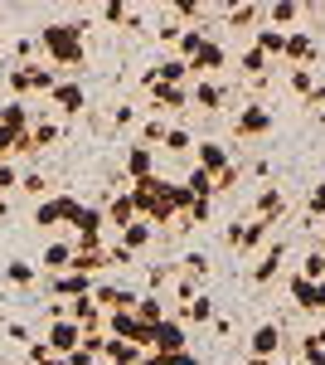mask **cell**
Instances as JSON below:
<instances>
[{"mask_svg": "<svg viewBox=\"0 0 325 365\" xmlns=\"http://www.w3.org/2000/svg\"><path fill=\"white\" fill-rule=\"evenodd\" d=\"M127 195H132L136 215H141L151 229H175V225H180V215H185V190L170 185L165 175H146V180H136Z\"/></svg>", "mask_w": 325, "mask_h": 365, "instance_id": "obj_1", "label": "cell"}, {"mask_svg": "<svg viewBox=\"0 0 325 365\" xmlns=\"http://www.w3.org/2000/svg\"><path fill=\"white\" fill-rule=\"evenodd\" d=\"M39 49L49 58V68H82L87 63V44H82V25L73 20H54L39 29Z\"/></svg>", "mask_w": 325, "mask_h": 365, "instance_id": "obj_2", "label": "cell"}, {"mask_svg": "<svg viewBox=\"0 0 325 365\" xmlns=\"http://www.w3.org/2000/svg\"><path fill=\"white\" fill-rule=\"evenodd\" d=\"M5 83H10V93H15V103H25L29 93H54L58 73L54 68H39V63H15V68L5 73Z\"/></svg>", "mask_w": 325, "mask_h": 365, "instance_id": "obj_3", "label": "cell"}, {"mask_svg": "<svg viewBox=\"0 0 325 365\" xmlns=\"http://www.w3.org/2000/svg\"><path fill=\"white\" fill-rule=\"evenodd\" d=\"M272 127H277V113L267 103H247L233 113V141H262L272 137Z\"/></svg>", "mask_w": 325, "mask_h": 365, "instance_id": "obj_4", "label": "cell"}, {"mask_svg": "<svg viewBox=\"0 0 325 365\" xmlns=\"http://www.w3.org/2000/svg\"><path fill=\"white\" fill-rule=\"evenodd\" d=\"M107 336L127 341V346H136V351H151V327H146L136 312H107Z\"/></svg>", "mask_w": 325, "mask_h": 365, "instance_id": "obj_5", "label": "cell"}, {"mask_svg": "<svg viewBox=\"0 0 325 365\" xmlns=\"http://www.w3.org/2000/svg\"><path fill=\"white\" fill-rule=\"evenodd\" d=\"M151 351H161V356H180V351H190V327L180 322V317H165L151 327Z\"/></svg>", "mask_w": 325, "mask_h": 365, "instance_id": "obj_6", "label": "cell"}, {"mask_svg": "<svg viewBox=\"0 0 325 365\" xmlns=\"http://www.w3.org/2000/svg\"><path fill=\"white\" fill-rule=\"evenodd\" d=\"M267 239H272L267 220H247V225H233L228 234H223V244H228L233 253H262V249H267Z\"/></svg>", "mask_w": 325, "mask_h": 365, "instance_id": "obj_7", "label": "cell"}, {"mask_svg": "<svg viewBox=\"0 0 325 365\" xmlns=\"http://www.w3.org/2000/svg\"><path fill=\"white\" fill-rule=\"evenodd\" d=\"M73 210H78V200L73 195H44L39 205H34V225L39 229H58L73 220Z\"/></svg>", "mask_w": 325, "mask_h": 365, "instance_id": "obj_8", "label": "cell"}, {"mask_svg": "<svg viewBox=\"0 0 325 365\" xmlns=\"http://www.w3.org/2000/svg\"><path fill=\"white\" fill-rule=\"evenodd\" d=\"M44 346H49L54 356H73V351L82 346V327H78V322H68V317H54L49 331H44Z\"/></svg>", "mask_w": 325, "mask_h": 365, "instance_id": "obj_9", "label": "cell"}, {"mask_svg": "<svg viewBox=\"0 0 325 365\" xmlns=\"http://www.w3.org/2000/svg\"><path fill=\"white\" fill-rule=\"evenodd\" d=\"M92 302L102 312H136L141 297H136V287H122V282H97L92 287Z\"/></svg>", "mask_w": 325, "mask_h": 365, "instance_id": "obj_10", "label": "cell"}, {"mask_svg": "<svg viewBox=\"0 0 325 365\" xmlns=\"http://www.w3.org/2000/svg\"><path fill=\"white\" fill-rule=\"evenodd\" d=\"M49 103H54L63 117H78L82 108H87V88H82L78 78H58V88L49 93Z\"/></svg>", "mask_w": 325, "mask_h": 365, "instance_id": "obj_11", "label": "cell"}, {"mask_svg": "<svg viewBox=\"0 0 325 365\" xmlns=\"http://www.w3.org/2000/svg\"><path fill=\"white\" fill-rule=\"evenodd\" d=\"M141 88L151 93V108H156V113H180V108H190V88L151 83V78H141Z\"/></svg>", "mask_w": 325, "mask_h": 365, "instance_id": "obj_12", "label": "cell"}, {"mask_svg": "<svg viewBox=\"0 0 325 365\" xmlns=\"http://www.w3.org/2000/svg\"><path fill=\"white\" fill-rule=\"evenodd\" d=\"M190 73H194V68L185 63V58L170 54V58H161L156 68H146L141 78H151V83H170V88H190Z\"/></svg>", "mask_w": 325, "mask_h": 365, "instance_id": "obj_13", "label": "cell"}, {"mask_svg": "<svg viewBox=\"0 0 325 365\" xmlns=\"http://www.w3.org/2000/svg\"><path fill=\"white\" fill-rule=\"evenodd\" d=\"M282 58L292 63V68H316V39L306 34V29H287V49Z\"/></svg>", "mask_w": 325, "mask_h": 365, "instance_id": "obj_14", "label": "cell"}, {"mask_svg": "<svg viewBox=\"0 0 325 365\" xmlns=\"http://www.w3.org/2000/svg\"><path fill=\"white\" fill-rule=\"evenodd\" d=\"M122 170H127V180H146V175H156V146H141V141H132L127 146V156H122Z\"/></svg>", "mask_w": 325, "mask_h": 365, "instance_id": "obj_15", "label": "cell"}, {"mask_svg": "<svg viewBox=\"0 0 325 365\" xmlns=\"http://www.w3.org/2000/svg\"><path fill=\"white\" fill-rule=\"evenodd\" d=\"M190 103L204 108V113H218V108L228 103V83H218V78H194L190 83Z\"/></svg>", "mask_w": 325, "mask_h": 365, "instance_id": "obj_16", "label": "cell"}, {"mask_svg": "<svg viewBox=\"0 0 325 365\" xmlns=\"http://www.w3.org/2000/svg\"><path fill=\"white\" fill-rule=\"evenodd\" d=\"M194 166L209 170V175H218V170L233 166V151H228L223 141H194Z\"/></svg>", "mask_w": 325, "mask_h": 365, "instance_id": "obj_17", "label": "cell"}, {"mask_svg": "<svg viewBox=\"0 0 325 365\" xmlns=\"http://www.w3.org/2000/svg\"><path fill=\"white\" fill-rule=\"evenodd\" d=\"M287 287H292V302H297L301 312H311V317H321V312H325V282H306L297 273Z\"/></svg>", "mask_w": 325, "mask_h": 365, "instance_id": "obj_18", "label": "cell"}, {"mask_svg": "<svg viewBox=\"0 0 325 365\" xmlns=\"http://www.w3.org/2000/svg\"><path fill=\"white\" fill-rule=\"evenodd\" d=\"M282 215H287V195H282V185H262V190H257V200H252V220L282 225Z\"/></svg>", "mask_w": 325, "mask_h": 365, "instance_id": "obj_19", "label": "cell"}, {"mask_svg": "<svg viewBox=\"0 0 325 365\" xmlns=\"http://www.w3.org/2000/svg\"><path fill=\"white\" fill-rule=\"evenodd\" d=\"M277 351H282V327H277V322H262V327L247 336V356H257V361H277Z\"/></svg>", "mask_w": 325, "mask_h": 365, "instance_id": "obj_20", "label": "cell"}, {"mask_svg": "<svg viewBox=\"0 0 325 365\" xmlns=\"http://www.w3.org/2000/svg\"><path fill=\"white\" fill-rule=\"evenodd\" d=\"M282 258H287V244H282V239H272L267 249L257 253V263H252V282H257V287L272 282L277 273H282Z\"/></svg>", "mask_w": 325, "mask_h": 365, "instance_id": "obj_21", "label": "cell"}, {"mask_svg": "<svg viewBox=\"0 0 325 365\" xmlns=\"http://www.w3.org/2000/svg\"><path fill=\"white\" fill-rule=\"evenodd\" d=\"M92 287H97V282L87 278V273H78V268L49 278V292H54V297H73V302H78V297H92Z\"/></svg>", "mask_w": 325, "mask_h": 365, "instance_id": "obj_22", "label": "cell"}, {"mask_svg": "<svg viewBox=\"0 0 325 365\" xmlns=\"http://www.w3.org/2000/svg\"><path fill=\"white\" fill-rule=\"evenodd\" d=\"M58 137H63V127H58V122H49V117H44V108H39V113H34V127H29V156H39V151L58 146Z\"/></svg>", "mask_w": 325, "mask_h": 365, "instance_id": "obj_23", "label": "cell"}, {"mask_svg": "<svg viewBox=\"0 0 325 365\" xmlns=\"http://www.w3.org/2000/svg\"><path fill=\"white\" fill-rule=\"evenodd\" d=\"M39 273H49V278H58V273H73V244H68V239L49 244V249L39 253Z\"/></svg>", "mask_w": 325, "mask_h": 365, "instance_id": "obj_24", "label": "cell"}, {"mask_svg": "<svg viewBox=\"0 0 325 365\" xmlns=\"http://www.w3.org/2000/svg\"><path fill=\"white\" fill-rule=\"evenodd\" d=\"M223 63H228V49H223V44H214V39H209V44H204V49H199V54L190 58L194 78H214Z\"/></svg>", "mask_w": 325, "mask_h": 365, "instance_id": "obj_25", "label": "cell"}, {"mask_svg": "<svg viewBox=\"0 0 325 365\" xmlns=\"http://www.w3.org/2000/svg\"><path fill=\"white\" fill-rule=\"evenodd\" d=\"M102 220H107V225L117 229V234H122V229H127V225H136V220H141V215H136L132 195H127V190H122V195H112L107 205H102Z\"/></svg>", "mask_w": 325, "mask_h": 365, "instance_id": "obj_26", "label": "cell"}, {"mask_svg": "<svg viewBox=\"0 0 325 365\" xmlns=\"http://www.w3.org/2000/svg\"><path fill=\"white\" fill-rule=\"evenodd\" d=\"M180 322H185V327H209V322H214V297H209V292H194V297H185Z\"/></svg>", "mask_w": 325, "mask_h": 365, "instance_id": "obj_27", "label": "cell"}, {"mask_svg": "<svg viewBox=\"0 0 325 365\" xmlns=\"http://www.w3.org/2000/svg\"><path fill=\"white\" fill-rule=\"evenodd\" d=\"M252 49L267 58H282V49H287V29H272V25H257L252 29Z\"/></svg>", "mask_w": 325, "mask_h": 365, "instance_id": "obj_28", "label": "cell"}, {"mask_svg": "<svg viewBox=\"0 0 325 365\" xmlns=\"http://www.w3.org/2000/svg\"><path fill=\"white\" fill-rule=\"evenodd\" d=\"M151 239H156V229L146 225V220H136V225H127L122 234H117V244L127 253H141V249H151Z\"/></svg>", "mask_w": 325, "mask_h": 365, "instance_id": "obj_29", "label": "cell"}, {"mask_svg": "<svg viewBox=\"0 0 325 365\" xmlns=\"http://www.w3.org/2000/svg\"><path fill=\"white\" fill-rule=\"evenodd\" d=\"M141 356L146 351H136V346H127V341H102V361L107 365H141Z\"/></svg>", "mask_w": 325, "mask_h": 365, "instance_id": "obj_30", "label": "cell"}, {"mask_svg": "<svg viewBox=\"0 0 325 365\" xmlns=\"http://www.w3.org/2000/svg\"><path fill=\"white\" fill-rule=\"evenodd\" d=\"M185 190V185H180ZM214 220V200H194L185 195V215H180V225H209Z\"/></svg>", "mask_w": 325, "mask_h": 365, "instance_id": "obj_31", "label": "cell"}, {"mask_svg": "<svg viewBox=\"0 0 325 365\" xmlns=\"http://www.w3.org/2000/svg\"><path fill=\"white\" fill-rule=\"evenodd\" d=\"M185 195H194V200H214V195H218V190H214V175L194 166L190 175H185Z\"/></svg>", "mask_w": 325, "mask_h": 365, "instance_id": "obj_32", "label": "cell"}, {"mask_svg": "<svg viewBox=\"0 0 325 365\" xmlns=\"http://www.w3.org/2000/svg\"><path fill=\"white\" fill-rule=\"evenodd\" d=\"M238 68H243V78H252V83H262V78H267V68H272V58H267V54H257V49H243V58H238Z\"/></svg>", "mask_w": 325, "mask_h": 365, "instance_id": "obj_33", "label": "cell"}, {"mask_svg": "<svg viewBox=\"0 0 325 365\" xmlns=\"http://www.w3.org/2000/svg\"><path fill=\"white\" fill-rule=\"evenodd\" d=\"M34 278H39V268L25 263V258H10V263H5V282H10V287H29Z\"/></svg>", "mask_w": 325, "mask_h": 365, "instance_id": "obj_34", "label": "cell"}, {"mask_svg": "<svg viewBox=\"0 0 325 365\" xmlns=\"http://www.w3.org/2000/svg\"><path fill=\"white\" fill-rule=\"evenodd\" d=\"M175 44H180V58H185V63H190V58L199 54V49H204V44H209V34H204V29H199V25H185V34H180V39H175Z\"/></svg>", "mask_w": 325, "mask_h": 365, "instance_id": "obj_35", "label": "cell"}, {"mask_svg": "<svg viewBox=\"0 0 325 365\" xmlns=\"http://www.w3.org/2000/svg\"><path fill=\"white\" fill-rule=\"evenodd\" d=\"M136 317L146 322V327H156V322H165L170 312H165V302H161V292H151V297H141L136 302Z\"/></svg>", "mask_w": 325, "mask_h": 365, "instance_id": "obj_36", "label": "cell"}, {"mask_svg": "<svg viewBox=\"0 0 325 365\" xmlns=\"http://www.w3.org/2000/svg\"><path fill=\"white\" fill-rule=\"evenodd\" d=\"M165 132H170V127H165V117H161V113H151L146 122H141V146H161Z\"/></svg>", "mask_w": 325, "mask_h": 365, "instance_id": "obj_37", "label": "cell"}, {"mask_svg": "<svg viewBox=\"0 0 325 365\" xmlns=\"http://www.w3.org/2000/svg\"><path fill=\"white\" fill-rule=\"evenodd\" d=\"M267 10L262 5H228V25H238V29H247V25H257Z\"/></svg>", "mask_w": 325, "mask_h": 365, "instance_id": "obj_38", "label": "cell"}, {"mask_svg": "<svg viewBox=\"0 0 325 365\" xmlns=\"http://www.w3.org/2000/svg\"><path fill=\"white\" fill-rule=\"evenodd\" d=\"M272 29H282V25H292V20H301V5H292V0H282V5H272L267 15H262Z\"/></svg>", "mask_w": 325, "mask_h": 365, "instance_id": "obj_39", "label": "cell"}, {"mask_svg": "<svg viewBox=\"0 0 325 365\" xmlns=\"http://www.w3.org/2000/svg\"><path fill=\"white\" fill-rule=\"evenodd\" d=\"M301 278L306 282H325V253L321 249H311L306 258H301Z\"/></svg>", "mask_w": 325, "mask_h": 365, "instance_id": "obj_40", "label": "cell"}, {"mask_svg": "<svg viewBox=\"0 0 325 365\" xmlns=\"http://www.w3.org/2000/svg\"><path fill=\"white\" fill-rule=\"evenodd\" d=\"M141 365H199V356H194V351H180V356H161V351H146V356H141Z\"/></svg>", "mask_w": 325, "mask_h": 365, "instance_id": "obj_41", "label": "cell"}, {"mask_svg": "<svg viewBox=\"0 0 325 365\" xmlns=\"http://www.w3.org/2000/svg\"><path fill=\"white\" fill-rule=\"evenodd\" d=\"M161 146H165V151H175V156H180V151H190V146H194V132H190V127H170Z\"/></svg>", "mask_w": 325, "mask_h": 365, "instance_id": "obj_42", "label": "cell"}, {"mask_svg": "<svg viewBox=\"0 0 325 365\" xmlns=\"http://www.w3.org/2000/svg\"><path fill=\"white\" fill-rule=\"evenodd\" d=\"M287 83H292V93L311 98V93H316V73H311V68H292V73H287Z\"/></svg>", "mask_w": 325, "mask_h": 365, "instance_id": "obj_43", "label": "cell"}, {"mask_svg": "<svg viewBox=\"0 0 325 365\" xmlns=\"http://www.w3.org/2000/svg\"><path fill=\"white\" fill-rule=\"evenodd\" d=\"M20 190H25V195H34V205H39V200H44V190H49V180H44L39 170H25V175H20Z\"/></svg>", "mask_w": 325, "mask_h": 365, "instance_id": "obj_44", "label": "cell"}, {"mask_svg": "<svg viewBox=\"0 0 325 365\" xmlns=\"http://www.w3.org/2000/svg\"><path fill=\"white\" fill-rule=\"evenodd\" d=\"M10 190H20V166L15 161H0V195H10Z\"/></svg>", "mask_w": 325, "mask_h": 365, "instance_id": "obj_45", "label": "cell"}, {"mask_svg": "<svg viewBox=\"0 0 325 365\" xmlns=\"http://www.w3.org/2000/svg\"><path fill=\"white\" fill-rule=\"evenodd\" d=\"M306 215H316V220H325V180L306 190Z\"/></svg>", "mask_w": 325, "mask_h": 365, "instance_id": "obj_46", "label": "cell"}, {"mask_svg": "<svg viewBox=\"0 0 325 365\" xmlns=\"http://www.w3.org/2000/svg\"><path fill=\"white\" fill-rule=\"evenodd\" d=\"M97 15H102L107 25H132V20H136V15H132V5H102Z\"/></svg>", "mask_w": 325, "mask_h": 365, "instance_id": "obj_47", "label": "cell"}, {"mask_svg": "<svg viewBox=\"0 0 325 365\" xmlns=\"http://www.w3.org/2000/svg\"><path fill=\"white\" fill-rule=\"evenodd\" d=\"M238 180H243V170H238V161H233L228 170H218V175H214V190H233Z\"/></svg>", "mask_w": 325, "mask_h": 365, "instance_id": "obj_48", "label": "cell"}, {"mask_svg": "<svg viewBox=\"0 0 325 365\" xmlns=\"http://www.w3.org/2000/svg\"><path fill=\"white\" fill-rule=\"evenodd\" d=\"M301 365H325V351L321 346H301Z\"/></svg>", "mask_w": 325, "mask_h": 365, "instance_id": "obj_49", "label": "cell"}, {"mask_svg": "<svg viewBox=\"0 0 325 365\" xmlns=\"http://www.w3.org/2000/svg\"><path fill=\"white\" fill-rule=\"evenodd\" d=\"M34 365H68V361H63V356H54V351H49V356H44V361H34Z\"/></svg>", "mask_w": 325, "mask_h": 365, "instance_id": "obj_50", "label": "cell"}, {"mask_svg": "<svg viewBox=\"0 0 325 365\" xmlns=\"http://www.w3.org/2000/svg\"><path fill=\"white\" fill-rule=\"evenodd\" d=\"M5 215H10V195H0V220H5Z\"/></svg>", "mask_w": 325, "mask_h": 365, "instance_id": "obj_51", "label": "cell"}, {"mask_svg": "<svg viewBox=\"0 0 325 365\" xmlns=\"http://www.w3.org/2000/svg\"><path fill=\"white\" fill-rule=\"evenodd\" d=\"M243 365H272V361H257V356H247V361Z\"/></svg>", "mask_w": 325, "mask_h": 365, "instance_id": "obj_52", "label": "cell"}, {"mask_svg": "<svg viewBox=\"0 0 325 365\" xmlns=\"http://www.w3.org/2000/svg\"><path fill=\"white\" fill-rule=\"evenodd\" d=\"M272 365H297V361H272Z\"/></svg>", "mask_w": 325, "mask_h": 365, "instance_id": "obj_53", "label": "cell"}, {"mask_svg": "<svg viewBox=\"0 0 325 365\" xmlns=\"http://www.w3.org/2000/svg\"><path fill=\"white\" fill-rule=\"evenodd\" d=\"M321 253H325V234H321Z\"/></svg>", "mask_w": 325, "mask_h": 365, "instance_id": "obj_54", "label": "cell"}]
</instances>
